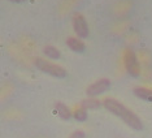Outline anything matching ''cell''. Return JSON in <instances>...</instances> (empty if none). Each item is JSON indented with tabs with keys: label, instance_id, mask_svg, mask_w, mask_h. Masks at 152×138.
I'll return each instance as SVG.
<instances>
[{
	"label": "cell",
	"instance_id": "obj_12",
	"mask_svg": "<svg viewBox=\"0 0 152 138\" xmlns=\"http://www.w3.org/2000/svg\"><path fill=\"white\" fill-rule=\"evenodd\" d=\"M86 137V134H85V130H82V129H77V130H74L73 133L69 136V138H85Z\"/></svg>",
	"mask_w": 152,
	"mask_h": 138
},
{
	"label": "cell",
	"instance_id": "obj_4",
	"mask_svg": "<svg viewBox=\"0 0 152 138\" xmlns=\"http://www.w3.org/2000/svg\"><path fill=\"white\" fill-rule=\"evenodd\" d=\"M112 86V82H110L109 78H99L98 81L92 82L91 85L87 86L86 89V95L90 96V98H96V96L104 94L105 91H108Z\"/></svg>",
	"mask_w": 152,
	"mask_h": 138
},
{
	"label": "cell",
	"instance_id": "obj_7",
	"mask_svg": "<svg viewBox=\"0 0 152 138\" xmlns=\"http://www.w3.org/2000/svg\"><path fill=\"white\" fill-rule=\"evenodd\" d=\"M66 46L68 48H70L73 52H78V54H82L85 52L86 50V44L82 39H79V38L77 37H69L66 38Z\"/></svg>",
	"mask_w": 152,
	"mask_h": 138
},
{
	"label": "cell",
	"instance_id": "obj_6",
	"mask_svg": "<svg viewBox=\"0 0 152 138\" xmlns=\"http://www.w3.org/2000/svg\"><path fill=\"white\" fill-rule=\"evenodd\" d=\"M55 112L64 121H68V120H70L73 117V113H72L70 108L63 102H56V104H55Z\"/></svg>",
	"mask_w": 152,
	"mask_h": 138
},
{
	"label": "cell",
	"instance_id": "obj_8",
	"mask_svg": "<svg viewBox=\"0 0 152 138\" xmlns=\"http://www.w3.org/2000/svg\"><path fill=\"white\" fill-rule=\"evenodd\" d=\"M133 94L137 96V98L142 99L144 102L152 103V89H147V87H134L133 89Z\"/></svg>",
	"mask_w": 152,
	"mask_h": 138
},
{
	"label": "cell",
	"instance_id": "obj_2",
	"mask_svg": "<svg viewBox=\"0 0 152 138\" xmlns=\"http://www.w3.org/2000/svg\"><path fill=\"white\" fill-rule=\"evenodd\" d=\"M34 65L37 69H39L40 72L46 73L48 76H52L56 78H65L66 77V69L63 68L61 65H57L52 63V61L47 60V59H42V57H35L34 59Z\"/></svg>",
	"mask_w": 152,
	"mask_h": 138
},
{
	"label": "cell",
	"instance_id": "obj_5",
	"mask_svg": "<svg viewBox=\"0 0 152 138\" xmlns=\"http://www.w3.org/2000/svg\"><path fill=\"white\" fill-rule=\"evenodd\" d=\"M72 25H73V30L75 33V35L81 39H85V38H88L90 35V27L88 23L86 21L85 16L81 15V13H75L72 18Z\"/></svg>",
	"mask_w": 152,
	"mask_h": 138
},
{
	"label": "cell",
	"instance_id": "obj_1",
	"mask_svg": "<svg viewBox=\"0 0 152 138\" xmlns=\"http://www.w3.org/2000/svg\"><path fill=\"white\" fill-rule=\"evenodd\" d=\"M103 107L112 115L121 119L127 126H130L134 130H142L143 129V123L139 119L137 113H134L131 109H129L125 104H122L120 101L115 98H105L103 101Z\"/></svg>",
	"mask_w": 152,
	"mask_h": 138
},
{
	"label": "cell",
	"instance_id": "obj_13",
	"mask_svg": "<svg viewBox=\"0 0 152 138\" xmlns=\"http://www.w3.org/2000/svg\"><path fill=\"white\" fill-rule=\"evenodd\" d=\"M9 1L16 3V4H20V3H23V1H26V0H9Z\"/></svg>",
	"mask_w": 152,
	"mask_h": 138
},
{
	"label": "cell",
	"instance_id": "obj_9",
	"mask_svg": "<svg viewBox=\"0 0 152 138\" xmlns=\"http://www.w3.org/2000/svg\"><path fill=\"white\" fill-rule=\"evenodd\" d=\"M102 106H103V103L100 102L99 99L90 98V96H87V98L83 99V101L81 102V107L86 108L87 111H88V109H91V111H95V109H99Z\"/></svg>",
	"mask_w": 152,
	"mask_h": 138
},
{
	"label": "cell",
	"instance_id": "obj_3",
	"mask_svg": "<svg viewBox=\"0 0 152 138\" xmlns=\"http://www.w3.org/2000/svg\"><path fill=\"white\" fill-rule=\"evenodd\" d=\"M124 65H125L126 72L131 77L137 78L140 76V64L138 60L137 54L131 48H126L124 52Z\"/></svg>",
	"mask_w": 152,
	"mask_h": 138
},
{
	"label": "cell",
	"instance_id": "obj_11",
	"mask_svg": "<svg viewBox=\"0 0 152 138\" xmlns=\"http://www.w3.org/2000/svg\"><path fill=\"white\" fill-rule=\"evenodd\" d=\"M73 117L75 121L78 123H85L86 120H87L88 117V113H87V109L83 108V107H79V108H77L75 111L73 112Z\"/></svg>",
	"mask_w": 152,
	"mask_h": 138
},
{
	"label": "cell",
	"instance_id": "obj_10",
	"mask_svg": "<svg viewBox=\"0 0 152 138\" xmlns=\"http://www.w3.org/2000/svg\"><path fill=\"white\" fill-rule=\"evenodd\" d=\"M43 54L44 56L48 57L50 60H58V59L61 57V52L58 51V48H56L52 44H48L43 48Z\"/></svg>",
	"mask_w": 152,
	"mask_h": 138
}]
</instances>
